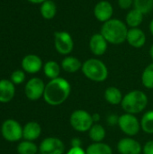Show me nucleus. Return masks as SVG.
<instances>
[{
    "label": "nucleus",
    "instance_id": "obj_1",
    "mask_svg": "<svg viewBox=\"0 0 153 154\" xmlns=\"http://www.w3.org/2000/svg\"><path fill=\"white\" fill-rule=\"evenodd\" d=\"M71 85L64 78L50 79L45 86L43 99L52 106L62 105L70 96Z\"/></svg>",
    "mask_w": 153,
    "mask_h": 154
},
{
    "label": "nucleus",
    "instance_id": "obj_2",
    "mask_svg": "<svg viewBox=\"0 0 153 154\" xmlns=\"http://www.w3.org/2000/svg\"><path fill=\"white\" fill-rule=\"evenodd\" d=\"M128 27L120 19H110L103 23L100 33L105 37L108 43L114 45L122 44L126 41Z\"/></svg>",
    "mask_w": 153,
    "mask_h": 154
},
{
    "label": "nucleus",
    "instance_id": "obj_3",
    "mask_svg": "<svg viewBox=\"0 0 153 154\" xmlns=\"http://www.w3.org/2000/svg\"><path fill=\"white\" fill-rule=\"evenodd\" d=\"M148 101V97L143 91L132 90L124 96L121 106L125 113L137 115L145 110Z\"/></svg>",
    "mask_w": 153,
    "mask_h": 154
},
{
    "label": "nucleus",
    "instance_id": "obj_4",
    "mask_svg": "<svg viewBox=\"0 0 153 154\" xmlns=\"http://www.w3.org/2000/svg\"><path fill=\"white\" fill-rule=\"evenodd\" d=\"M81 71L84 76L94 82H103L108 78V69L99 59L91 58L82 64Z\"/></svg>",
    "mask_w": 153,
    "mask_h": 154
},
{
    "label": "nucleus",
    "instance_id": "obj_5",
    "mask_svg": "<svg viewBox=\"0 0 153 154\" xmlns=\"http://www.w3.org/2000/svg\"><path fill=\"white\" fill-rule=\"evenodd\" d=\"M92 115L84 109H77L73 111L69 116V125L77 132H88L94 125Z\"/></svg>",
    "mask_w": 153,
    "mask_h": 154
},
{
    "label": "nucleus",
    "instance_id": "obj_6",
    "mask_svg": "<svg viewBox=\"0 0 153 154\" xmlns=\"http://www.w3.org/2000/svg\"><path fill=\"white\" fill-rule=\"evenodd\" d=\"M120 130L128 137H133L140 132L141 122L138 120L135 115L124 113L119 116L118 125Z\"/></svg>",
    "mask_w": 153,
    "mask_h": 154
},
{
    "label": "nucleus",
    "instance_id": "obj_7",
    "mask_svg": "<svg viewBox=\"0 0 153 154\" xmlns=\"http://www.w3.org/2000/svg\"><path fill=\"white\" fill-rule=\"evenodd\" d=\"M1 134L7 142L14 143L23 138V127L17 121L7 119L2 125Z\"/></svg>",
    "mask_w": 153,
    "mask_h": 154
},
{
    "label": "nucleus",
    "instance_id": "obj_8",
    "mask_svg": "<svg viewBox=\"0 0 153 154\" xmlns=\"http://www.w3.org/2000/svg\"><path fill=\"white\" fill-rule=\"evenodd\" d=\"M54 46L60 54L67 56L70 54L74 49V40L68 32H56L54 33Z\"/></svg>",
    "mask_w": 153,
    "mask_h": 154
},
{
    "label": "nucleus",
    "instance_id": "obj_9",
    "mask_svg": "<svg viewBox=\"0 0 153 154\" xmlns=\"http://www.w3.org/2000/svg\"><path fill=\"white\" fill-rule=\"evenodd\" d=\"M65 150L64 143L57 137H47L41 141L39 146L41 154H64Z\"/></svg>",
    "mask_w": 153,
    "mask_h": 154
},
{
    "label": "nucleus",
    "instance_id": "obj_10",
    "mask_svg": "<svg viewBox=\"0 0 153 154\" xmlns=\"http://www.w3.org/2000/svg\"><path fill=\"white\" fill-rule=\"evenodd\" d=\"M45 86L46 85L44 84L43 80L40 78H32L29 79L24 88V92L27 98L35 101L41 97H43Z\"/></svg>",
    "mask_w": 153,
    "mask_h": 154
},
{
    "label": "nucleus",
    "instance_id": "obj_11",
    "mask_svg": "<svg viewBox=\"0 0 153 154\" xmlns=\"http://www.w3.org/2000/svg\"><path fill=\"white\" fill-rule=\"evenodd\" d=\"M117 151L120 154H141L142 146L133 137H125L119 140L117 143Z\"/></svg>",
    "mask_w": 153,
    "mask_h": 154
},
{
    "label": "nucleus",
    "instance_id": "obj_12",
    "mask_svg": "<svg viewBox=\"0 0 153 154\" xmlns=\"http://www.w3.org/2000/svg\"><path fill=\"white\" fill-rule=\"evenodd\" d=\"M114 8L112 4L107 0H101L94 7V15L96 19L101 23H106L112 19Z\"/></svg>",
    "mask_w": 153,
    "mask_h": 154
},
{
    "label": "nucleus",
    "instance_id": "obj_13",
    "mask_svg": "<svg viewBox=\"0 0 153 154\" xmlns=\"http://www.w3.org/2000/svg\"><path fill=\"white\" fill-rule=\"evenodd\" d=\"M108 48V42L105 37L99 32L95 33L91 36L89 40V49L91 52L96 56L104 55Z\"/></svg>",
    "mask_w": 153,
    "mask_h": 154
},
{
    "label": "nucleus",
    "instance_id": "obj_14",
    "mask_svg": "<svg viewBox=\"0 0 153 154\" xmlns=\"http://www.w3.org/2000/svg\"><path fill=\"white\" fill-rule=\"evenodd\" d=\"M22 68L23 71L27 73L35 74L39 72L41 69V68H43L42 60L39 56L35 54L26 55L22 60Z\"/></svg>",
    "mask_w": 153,
    "mask_h": 154
},
{
    "label": "nucleus",
    "instance_id": "obj_15",
    "mask_svg": "<svg viewBox=\"0 0 153 154\" xmlns=\"http://www.w3.org/2000/svg\"><path fill=\"white\" fill-rule=\"evenodd\" d=\"M126 42L133 48H142L146 42V35L140 28H130L127 32Z\"/></svg>",
    "mask_w": 153,
    "mask_h": 154
},
{
    "label": "nucleus",
    "instance_id": "obj_16",
    "mask_svg": "<svg viewBox=\"0 0 153 154\" xmlns=\"http://www.w3.org/2000/svg\"><path fill=\"white\" fill-rule=\"evenodd\" d=\"M15 93L14 84L8 79L0 80V102L8 103L10 102Z\"/></svg>",
    "mask_w": 153,
    "mask_h": 154
},
{
    "label": "nucleus",
    "instance_id": "obj_17",
    "mask_svg": "<svg viewBox=\"0 0 153 154\" xmlns=\"http://www.w3.org/2000/svg\"><path fill=\"white\" fill-rule=\"evenodd\" d=\"M41 134V127L37 122H29L23 127V138L26 141L33 142Z\"/></svg>",
    "mask_w": 153,
    "mask_h": 154
},
{
    "label": "nucleus",
    "instance_id": "obj_18",
    "mask_svg": "<svg viewBox=\"0 0 153 154\" xmlns=\"http://www.w3.org/2000/svg\"><path fill=\"white\" fill-rule=\"evenodd\" d=\"M104 97L106 101L112 106L121 105L124 98V95L122 91L116 87H108L105 90Z\"/></svg>",
    "mask_w": 153,
    "mask_h": 154
},
{
    "label": "nucleus",
    "instance_id": "obj_19",
    "mask_svg": "<svg viewBox=\"0 0 153 154\" xmlns=\"http://www.w3.org/2000/svg\"><path fill=\"white\" fill-rule=\"evenodd\" d=\"M82 62L74 56H66L61 61V69L68 73H76L82 68Z\"/></svg>",
    "mask_w": 153,
    "mask_h": 154
},
{
    "label": "nucleus",
    "instance_id": "obj_20",
    "mask_svg": "<svg viewBox=\"0 0 153 154\" xmlns=\"http://www.w3.org/2000/svg\"><path fill=\"white\" fill-rule=\"evenodd\" d=\"M143 17L144 14L139 11L136 8H133L132 10H130L125 17V22H126V25L129 26L130 28H138L142 21H143Z\"/></svg>",
    "mask_w": 153,
    "mask_h": 154
},
{
    "label": "nucleus",
    "instance_id": "obj_21",
    "mask_svg": "<svg viewBox=\"0 0 153 154\" xmlns=\"http://www.w3.org/2000/svg\"><path fill=\"white\" fill-rule=\"evenodd\" d=\"M106 132L103 125L95 123L88 131V136L93 143H101L106 138Z\"/></svg>",
    "mask_w": 153,
    "mask_h": 154
},
{
    "label": "nucleus",
    "instance_id": "obj_22",
    "mask_svg": "<svg viewBox=\"0 0 153 154\" xmlns=\"http://www.w3.org/2000/svg\"><path fill=\"white\" fill-rule=\"evenodd\" d=\"M61 66L55 60H49L43 65V72L50 79H54L60 77Z\"/></svg>",
    "mask_w": 153,
    "mask_h": 154
},
{
    "label": "nucleus",
    "instance_id": "obj_23",
    "mask_svg": "<svg viewBox=\"0 0 153 154\" xmlns=\"http://www.w3.org/2000/svg\"><path fill=\"white\" fill-rule=\"evenodd\" d=\"M40 12L41 16L46 20H50L55 17L57 14V5L52 0H46L41 5Z\"/></svg>",
    "mask_w": 153,
    "mask_h": 154
},
{
    "label": "nucleus",
    "instance_id": "obj_24",
    "mask_svg": "<svg viewBox=\"0 0 153 154\" xmlns=\"http://www.w3.org/2000/svg\"><path fill=\"white\" fill-rule=\"evenodd\" d=\"M86 154H113V150L106 143H93L87 148Z\"/></svg>",
    "mask_w": 153,
    "mask_h": 154
},
{
    "label": "nucleus",
    "instance_id": "obj_25",
    "mask_svg": "<svg viewBox=\"0 0 153 154\" xmlns=\"http://www.w3.org/2000/svg\"><path fill=\"white\" fill-rule=\"evenodd\" d=\"M140 122L141 128L144 133L148 134H153V110L145 112Z\"/></svg>",
    "mask_w": 153,
    "mask_h": 154
},
{
    "label": "nucleus",
    "instance_id": "obj_26",
    "mask_svg": "<svg viewBox=\"0 0 153 154\" xmlns=\"http://www.w3.org/2000/svg\"><path fill=\"white\" fill-rule=\"evenodd\" d=\"M18 154H36L39 151V147L31 141H23L17 146Z\"/></svg>",
    "mask_w": 153,
    "mask_h": 154
},
{
    "label": "nucleus",
    "instance_id": "obj_27",
    "mask_svg": "<svg viewBox=\"0 0 153 154\" xmlns=\"http://www.w3.org/2000/svg\"><path fill=\"white\" fill-rule=\"evenodd\" d=\"M142 83L144 88L153 89V62L149 64L142 71Z\"/></svg>",
    "mask_w": 153,
    "mask_h": 154
},
{
    "label": "nucleus",
    "instance_id": "obj_28",
    "mask_svg": "<svg viewBox=\"0 0 153 154\" xmlns=\"http://www.w3.org/2000/svg\"><path fill=\"white\" fill-rule=\"evenodd\" d=\"M134 8L141 11L143 14H149L153 10V1L151 0H133Z\"/></svg>",
    "mask_w": 153,
    "mask_h": 154
},
{
    "label": "nucleus",
    "instance_id": "obj_29",
    "mask_svg": "<svg viewBox=\"0 0 153 154\" xmlns=\"http://www.w3.org/2000/svg\"><path fill=\"white\" fill-rule=\"evenodd\" d=\"M24 80H25V73L23 70L17 69L11 74V81L15 85L22 84Z\"/></svg>",
    "mask_w": 153,
    "mask_h": 154
},
{
    "label": "nucleus",
    "instance_id": "obj_30",
    "mask_svg": "<svg viewBox=\"0 0 153 154\" xmlns=\"http://www.w3.org/2000/svg\"><path fill=\"white\" fill-rule=\"evenodd\" d=\"M118 120H119V116L115 114H111L106 117V123L110 126H115L118 125Z\"/></svg>",
    "mask_w": 153,
    "mask_h": 154
},
{
    "label": "nucleus",
    "instance_id": "obj_31",
    "mask_svg": "<svg viewBox=\"0 0 153 154\" xmlns=\"http://www.w3.org/2000/svg\"><path fill=\"white\" fill-rule=\"evenodd\" d=\"M133 5V0H118V5L121 9L126 10Z\"/></svg>",
    "mask_w": 153,
    "mask_h": 154
},
{
    "label": "nucleus",
    "instance_id": "obj_32",
    "mask_svg": "<svg viewBox=\"0 0 153 154\" xmlns=\"http://www.w3.org/2000/svg\"><path fill=\"white\" fill-rule=\"evenodd\" d=\"M142 153L143 154H153V140L147 142L142 146Z\"/></svg>",
    "mask_w": 153,
    "mask_h": 154
},
{
    "label": "nucleus",
    "instance_id": "obj_33",
    "mask_svg": "<svg viewBox=\"0 0 153 154\" xmlns=\"http://www.w3.org/2000/svg\"><path fill=\"white\" fill-rule=\"evenodd\" d=\"M66 154H86V150L82 147H70Z\"/></svg>",
    "mask_w": 153,
    "mask_h": 154
},
{
    "label": "nucleus",
    "instance_id": "obj_34",
    "mask_svg": "<svg viewBox=\"0 0 153 154\" xmlns=\"http://www.w3.org/2000/svg\"><path fill=\"white\" fill-rule=\"evenodd\" d=\"M70 147H82V142L79 138L75 137L70 141Z\"/></svg>",
    "mask_w": 153,
    "mask_h": 154
},
{
    "label": "nucleus",
    "instance_id": "obj_35",
    "mask_svg": "<svg viewBox=\"0 0 153 154\" xmlns=\"http://www.w3.org/2000/svg\"><path fill=\"white\" fill-rule=\"evenodd\" d=\"M92 117H93V120H94V123H98L99 120H100V115L98 113H95L92 115Z\"/></svg>",
    "mask_w": 153,
    "mask_h": 154
},
{
    "label": "nucleus",
    "instance_id": "obj_36",
    "mask_svg": "<svg viewBox=\"0 0 153 154\" xmlns=\"http://www.w3.org/2000/svg\"><path fill=\"white\" fill-rule=\"evenodd\" d=\"M28 1L31 2V3H32V4H42L46 0H28Z\"/></svg>",
    "mask_w": 153,
    "mask_h": 154
},
{
    "label": "nucleus",
    "instance_id": "obj_37",
    "mask_svg": "<svg viewBox=\"0 0 153 154\" xmlns=\"http://www.w3.org/2000/svg\"><path fill=\"white\" fill-rule=\"evenodd\" d=\"M149 28H150V32H151V35L153 36V19L151 21V23H150V25H149Z\"/></svg>",
    "mask_w": 153,
    "mask_h": 154
},
{
    "label": "nucleus",
    "instance_id": "obj_38",
    "mask_svg": "<svg viewBox=\"0 0 153 154\" xmlns=\"http://www.w3.org/2000/svg\"><path fill=\"white\" fill-rule=\"evenodd\" d=\"M150 56H151V58L153 60V44L151 46V48H150Z\"/></svg>",
    "mask_w": 153,
    "mask_h": 154
},
{
    "label": "nucleus",
    "instance_id": "obj_39",
    "mask_svg": "<svg viewBox=\"0 0 153 154\" xmlns=\"http://www.w3.org/2000/svg\"><path fill=\"white\" fill-rule=\"evenodd\" d=\"M151 1H153V0H151Z\"/></svg>",
    "mask_w": 153,
    "mask_h": 154
}]
</instances>
